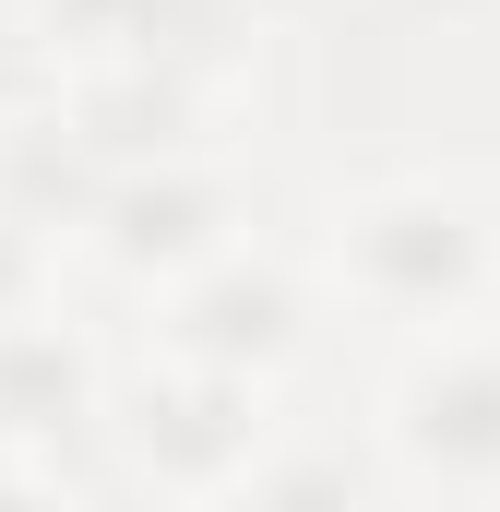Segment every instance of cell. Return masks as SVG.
I'll return each instance as SVG.
<instances>
[{
    "label": "cell",
    "instance_id": "6da1fadb",
    "mask_svg": "<svg viewBox=\"0 0 500 512\" xmlns=\"http://www.w3.org/2000/svg\"><path fill=\"white\" fill-rule=\"evenodd\" d=\"M310 251L346 310V334H453L500 310V167L465 155H405L358 167L310 203Z\"/></svg>",
    "mask_w": 500,
    "mask_h": 512
},
{
    "label": "cell",
    "instance_id": "7a4b0ae2",
    "mask_svg": "<svg viewBox=\"0 0 500 512\" xmlns=\"http://www.w3.org/2000/svg\"><path fill=\"white\" fill-rule=\"evenodd\" d=\"M298 441V393L239 382L203 358H167L120 334V382H108V429H96V477L143 489V501H262L274 453Z\"/></svg>",
    "mask_w": 500,
    "mask_h": 512
},
{
    "label": "cell",
    "instance_id": "3957f363",
    "mask_svg": "<svg viewBox=\"0 0 500 512\" xmlns=\"http://www.w3.org/2000/svg\"><path fill=\"white\" fill-rule=\"evenodd\" d=\"M143 346H167V358H203V370H239V382H310L322 358H334V334H346V310H334V286H322V251H310V227H250L227 239L215 262H191L179 286H155L143 310H120Z\"/></svg>",
    "mask_w": 500,
    "mask_h": 512
},
{
    "label": "cell",
    "instance_id": "277c9868",
    "mask_svg": "<svg viewBox=\"0 0 500 512\" xmlns=\"http://www.w3.org/2000/svg\"><path fill=\"white\" fill-rule=\"evenodd\" d=\"M358 441L381 501H500V310L370 346Z\"/></svg>",
    "mask_w": 500,
    "mask_h": 512
},
{
    "label": "cell",
    "instance_id": "5b68a950",
    "mask_svg": "<svg viewBox=\"0 0 500 512\" xmlns=\"http://www.w3.org/2000/svg\"><path fill=\"white\" fill-rule=\"evenodd\" d=\"M274 203H262V167L250 143H203V155H143V167H108L84 227H72V274L84 298L108 310H143L155 286H179L191 262H215L227 239H250Z\"/></svg>",
    "mask_w": 500,
    "mask_h": 512
},
{
    "label": "cell",
    "instance_id": "8992f818",
    "mask_svg": "<svg viewBox=\"0 0 500 512\" xmlns=\"http://www.w3.org/2000/svg\"><path fill=\"white\" fill-rule=\"evenodd\" d=\"M24 72H108V60H203L262 48V0H12Z\"/></svg>",
    "mask_w": 500,
    "mask_h": 512
},
{
    "label": "cell",
    "instance_id": "52a82bcc",
    "mask_svg": "<svg viewBox=\"0 0 500 512\" xmlns=\"http://www.w3.org/2000/svg\"><path fill=\"white\" fill-rule=\"evenodd\" d=\"M60 286H84L72 251H60L36 215H12V203H0V322H12V310H36V298H60Z\"/></svg>",
    "mask_w": 500,
    "mask_h": 512
}]
</instances>
